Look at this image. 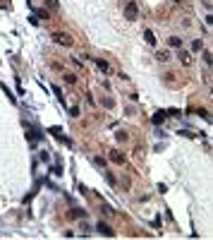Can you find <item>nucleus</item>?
I'll use <instances>...</instances> for the list:
<instances>
[{"label":"nucleus","mask_w":213,"mask_h":240,"mask_svg":"<svg viewBox=\"0 0 213 240\" xmlns=\"http://www.w3.org/2000/svg\"><path fill=\"white\" fill-rule=\"evenodd\" d=\"M96 65H98V70H103V72H106V74L110 72V65H108L106 60H96Z\"/></svg>","instance_id":"9"},{"label":"nucleus","mask_w":213,"mask_h":240,"mask_svg":"<svg viewBox=\"0 0 213 240\" xmlns=\"http://www.w3.org/2000/svg\"><path fill=\"white\" fill-rule=\"evenodd\" d=\"M158 60H160V63H168V60H170V53H168V51H160V53H158Z\"/></svg>","instance_id":"10"},{"label":"nucleus","mask_w":213,"mask_h":240,"mask_svg":"<svg viewBox=\"0 0 213 240\" xmlns=\"http://www.w3.org/2000/svg\"><path fill=\"white\" fill-rule=\"evenodd\" d=\"M93 163H96V166H101V168H106V158H103V156H96V158H93Z\"/></svg>","instance_id":"11"},{"label":"nucleus","mask_w":213,"mask_h":240,"mask_svg":"<svg viewBox=\"0 0 213 240\" xmlns=\"http://www.w3.org/2000/svg\"><path fill=\"white\" fill-rule=\"evenodd\" d=\"M137 15H139V7H137V2H134V0H129V2L124 5V19L134 22V19H137Z\"/></svg>","instance_id":"1"},{"label":"nucleus","mask_w":213,"mask_h":240,"mask_svg":"<svg viewBox=\"0 0 213 240\" xmlns=\"http://www.w3.org/2000/svg\"><path fill=\"white\" fill-rule=\"evenodd\" d=\"M96 231H98V233H103V235H108V238H113V235H115V231H113V228H110L108 223H98V226H96Z\"/></svg>","instance_id":"3"},{"label":"nucleus","mask_w":213,"mask_h":240,"mask_svg":"<svg viewBox=\"0 0 213 240\" xmlns=\"http://www.w3.org/2000/svg\"><path fill=\"white\" fill-rule=\"evenodd\" d=\"M84 209H72V216H74V219H81V216H84Z\"/></svg>","instance_id":"12"},{"label":"nucleus","mask_w":213,"mask_h":240,"mask_svg":"<svg viewBox=\"0 0 213 240\" xmlns=\"http://www.w3.org/2000/svg\"><path fill=\"white\" fill-rule=\"evenodd\" d=\"M46 5H50L53 10H58V0H46Z\"/></svg>","instance_id":"16"},{"label":"nucleus","mask_w":213,"mask_h":240,"mask_svg":"<svg viewBox=\"0 0 213 240\" xmlns=\"http://www.w3.org/2000/svg\"><path fill=\"white\" fill-rule=\"evenodd\" d=\"M36 17H41V19H48V12H46V10H36Z\"/></svg>","instance_id":"14"},{"label":"nucleus","mask_w":213,"mask_h":240,"mask_svg":"<svg viewBox=\"0 0 213 240\" xmlns=\"http://www.w3.org/2000/svg\"><path fill=\"white\" fill-rule=\"evenodd\" d=\"M175 2H180V0H175Z\"/></svg>","instance_id":"18"},{"label":"nucleus","mask_w":213,"mask_h":240,"mask_svg":"<svg viewBox=\"0 0 213 240\" xmlns=\"http://www.w3.org/2000/svg\"><path fill=\"white\" fill-rule=\"evenodd\" d=\"M65 82H67V84H74V82H77V74H65Z\"/></svg>","instance_id":"13"},{"label":"nucleus","mask_w":213,"mask_h":240,"mask_svg":"<svg viewBox=\"0 0 213 240\" xmlns=\"http://www.w3.org/2000/svg\"><path fill=\"white\" fill-rule=\"evenodd\" d=\"M110 158H113V163H124V156L117 151V149H115V151H110Z\"/></svg>","instance_id":"7"},{"label":"nucleus","mask_w":213,"mask_h":240,"mask_svg":"<svg viewBox=\"0 0 213 240\" xmlns=\"http://www.w3.org/2000/svg\"><path fill=\"white\" fill-rule=\"evenodd\" d=\"M177 58H180V63H185V65H189V63H192V56H189V51H180V53H177Z\"/></svg>","instance_id":"6"},{"label":"nucleus","mask_w":213,"mask_h":240,"mask_svg":"<svg viewBox=\"0 0 213 240\" xmlns=\"http://www.w3.org/2000/svg\"><path fill=\"white\" fill-rule=\"evenodd\" d=\"M165 118H168V111H158V113H156V115L151 118V122H153V125H160V122H163Z\"/></svg>","instance_id":"4"},{"label":"nucleus","mask_w":213,"mask_h":240,"mask_svg":"<svg viewBox=\"0 0 213 240\" xmlns=\"http://www.w3.org/2000/svg\"><path fill=\"white\" fill-rule=\"evenodd\" d=\"M144 38H146V43H149V46H156V36H153L151 29H144Z\"/></svg>","instance_id":"5"},{"label":"nucleus","mask_w":213,"mask_h":240,"mask_svg":"<svg viewBox=\"0 0 213 240\" xmlns=\"http://www.w3.org/2000/svg\"><path fill=\"white\" fill-rule=\"evenodd\" d=\"M53 38H55V43H60V46H72V38H70V34L55 31V34H53Z\"/></svg>","instance_id":"2"},{"label":"nucleus","mask_w":213,"mask_h":240,"mask_svg":"<svg viewBox=\"0 0 213 240\" xmlns=\"http://www.w3.org/2000/svg\"><path fill=\"white\" fill-rule=\"evenodd\" d=\"M192 51H201V41H199V38H196L194 43H192Z\"/></svg>","instance_id":"15"},{"label":"nucleus","mask_w":213,"mask_h":240,"mask_svg":"<svg viewBox=\"0 0 213 240\" xmlns=\"http://www.w3.org/2000/svg\"><path fill=\"white\" fill-rule=\"evenodd\" d=\"M168 43H170L172 48H182V38H180V36H170Z\"/></svg>","instance_id":"8"},{"label":"nucleus","mask_w":213,"mask_h":240,"mask_svg":"<svg viewBox=\"0 0 213 240\" xmlns=\"http://www.w3.org/2000/svg\"><path fill=\"white\" fill-rule=\"evenodd\" d=\"M53 176H62V168L60 166H53Z\"/></svg>","instance_id":"17"}]
</instances>
